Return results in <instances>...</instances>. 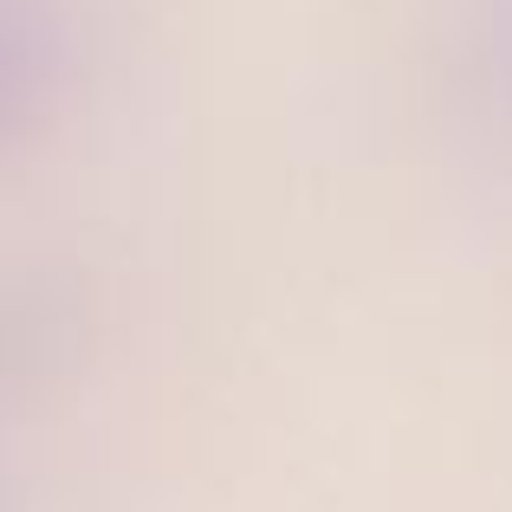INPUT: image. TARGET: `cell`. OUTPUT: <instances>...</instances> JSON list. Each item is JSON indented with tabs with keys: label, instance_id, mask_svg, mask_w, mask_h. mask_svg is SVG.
<instances>
[{
	"label": "cell",
	"instance_id": "cell-1",
	"mask_svg": "<svg viewBox=\"0 0 512 512\" xmlns=\"http://www.w3.org/2000/svg\"><path fill=\"white\" fill-rule=\"evenodd\" d=\"M65 78H72V46L59 20L33 0H0V163L52 124Z\"/></svg>",
	"mask_w": 512,
	"mask_h": 512
}]
</instances>
